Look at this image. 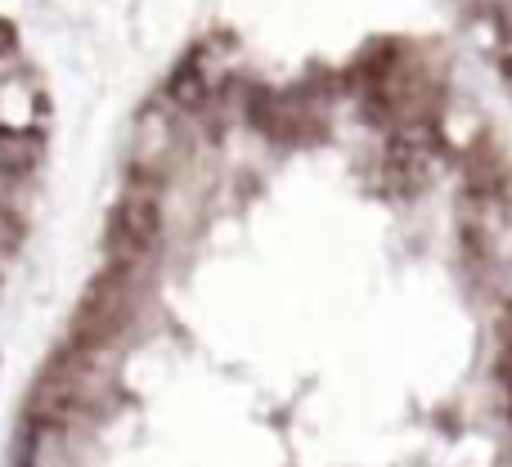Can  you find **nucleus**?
Wrapping results in <instances>:
<instances>
[{
  "label": "nucleus",
  "instance_id": "obj_7",
  "mask_svg": "<svg viewBox=\"0 0 512 467\" xmlns=\"http://www.w3.org/2000/svg\"><path fill=\"white\" fill-rule=\"evenodd\" d=\"M499 373H504V391H508V409H512V346L504 351V364H499Z\"/></svg>",
  "mask_w": 512,
  "mask_h": 467
},
{
  "label": "nucleus",
  "instance_id": "obj_2",
  "mask_svg": "<svg viewBox=\"0 0 512 467\" xmlns=\"http://www.w3.org/2000/svg\"><path fill=\"white\" fill-rule=\"evenodd\" d=\"M158 238H162V216H158V207H153V198H144V194L122 198V203L108 212V234H104L108 265H131L135 270L140 261L153 256Z\"/></svg>",
  "mask_w": 512,
  "mask_h": 467
},
{
  "label": "nucleus",
  "instance_id": "obj_1",
  "mask_svg": "<svg viewBox=\"0 0 512 467\" xmlns=\"http://www.w3.org/2000/svg\"><path fill=\"white\" fill-rule=\"evenodd\" d=\"M131 274H135L131 265H108V270L90 283V292L77 306V346L104 351V346L126 328V319H131V310H135Z\"/></svg>",
  "mask_w": 512,
  "mask_h": 467
},
{
  "label": "nucleus",
  "instance_id": "obj_5",
  "mask_svg": "<svg viewBox=\"0 0 512 467\" xmlns=\"http://www.w3.org/2000/svg\"><path fill=\"white\" fill-rule=\"evenodd\" d=\"M36 162H41V135L27 126H0V171L27 176Z\"/></svg>",
  "mask_w": 512,
  "mask_h": 467
},
{
  "label": "nucleus",
  "instance_id": "obj_6",
  "mask_svg": "<svg viewBox=\"0 0 512 467\" xmlns=\"http://www.w3.org/2000/svg\"><path fill=\"white\" fill-rule=\"evenodd\" d=\"M14 50H18V36H14V27H9L5 18H0V63H5Z\"/></svg>",
  "mask_w": 512,
  "mask_h": 467
},
{
  "label": "nucleus",
  "instance_id": "obj_3",
  "mask_svg": "<svg viewBox=\"0 0 512 467\" xmlns=\"http://www.w3.org/2000/svg\"><path fill=\"white\" fill-rule=\"evenodd\" d=\"M99 387H104V378H99L95 369H86V360L81 355H72V360H63L59 369L50 373V378L41 382V396H36V414L54 418V423H63V418L81 414V409L90 405V400L99 396Z\"/></svg>",
  "mask_w": 512,
  "mask_h": 467
},
{
  "label": "nucleus",
  "instance_id": "obj_4",
  "mask_svg": "<svg viewBox=\"0 0 512 467\" xmlns=\"http://www.w3.org/2000/svg\"><path fill=\"white\" fill-rule=\"evenodd\" d=\"M427 171H432V144H427V135L418 131V126H409V131H400L396 140H391L387 185L396 189V194H414L427 180Z\"/></svg>",
  "mask_w": 512,
  "mask_h": 467
}]
</instances>
